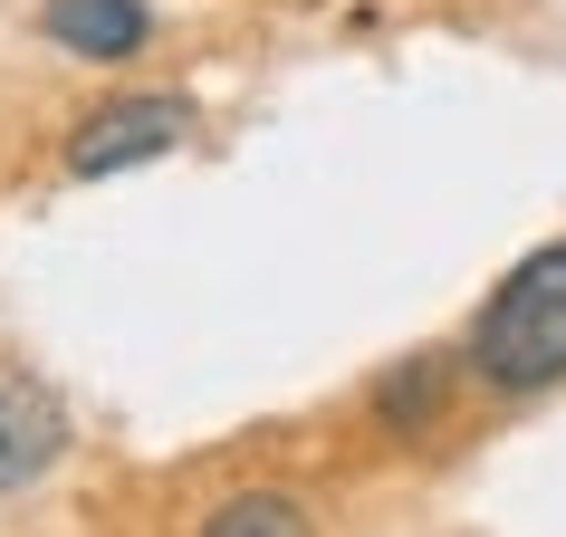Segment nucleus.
<instances>
[{"instance_id": "obj_1", "label": "nucleus", "mask_w": 566, "mask_h": 537, "mask_svg": "<svg viewBox=\"0 0 566 537\" xmlns=\"http://www.w3.org/2000/svg\"><path fill=\"white\" fill-rule=\"evenodd\" d=\"M471 375L500 393L566 385V240L500 278V298L480 307V327H471Z\"/></svg>"}, {"instance_id": "obj_2", "label": "nucleus", "mask_w": 566, "mask_h": 537, "mask_svg": "<svg viewBox=\"0 0 566 537\" xmlns=\"http://www.w3.org/2000/svg\"><path fill=\"white\" fill-rule=\"evenodd\" d=\"M192 135V96H116V106H96L77 125V145H67V173H135L154 154H174Z\"/></svg>"}, {"instance_id": "obj_3", "label": "nucleus", "mask_w": 566, "mask_h": 537, "mask_svg": "<svg viewBox=\"0 0 566 537\" xmlns=\"http://www.w3.org/2000/svg\"><path fill=\"white\" fill-rule=\"evenodd\" d=\"M59 451H67V403L39 375H0V499L30 489Z\"/></svg>"}, {"instance_id": "obj_4", "label": "nucleus", "mask_w": 566, "mask_h": 537, "mask_svg": "<svg viewBox=\"0 0 566 537\" xmlns=\"http://www.w3.org/2000/svg\"><path fill=\"white\" fill-rule=\"evenodd\" d=\"M39 30L59 39L67 59H135V49L154 39V10L145 0H49Z\"/></svg>"}, {"instance_id": "obj_5", "label": "nucleus", "mask_w": 566, "mask_h": 537, "mask_svg": "<svg viewBox=\"0 0 566 537\" xmlns=\"http://www.w3.org/2000/svg\"><path fill=\"white\" fill-rule=\"evenodd\" d=\"M442 375H451L442 356H403L385 385H375V422H394V432H422V422L442 413Z\"/></svg>"}, {"instance_id": "obj_6", "label": "nucleus", "mask_w": 566, "mask_h": 537, "mask_svg": "<svg viewBox=\"0 0 566 537\" xmlns=\"http://www.w3.org/2000/svg\"><path fill=\"white\" fill-rule=\"evenodd\" d=\"M202 528L211 537H307V508L279 499V489H250V499H221Z\"/></svg>"}]
</instances>
